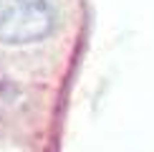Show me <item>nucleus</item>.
<instances>
[{
  "label": "nucleus",
  "mask_w": 154,
  "mask_h": 152,
  "mask_svg": "<svg viewBox=\"0 0 154 152\" xmlns=\"http://www.w3.org/2000/svg\"><path fill=\"white\" fill-rule=\"evenodd\" d=\"M56 28V8L48 0H0V43L30 46Z\"/></svg>",
  "instance_id": "f257e3e1"
}]
</instances>
